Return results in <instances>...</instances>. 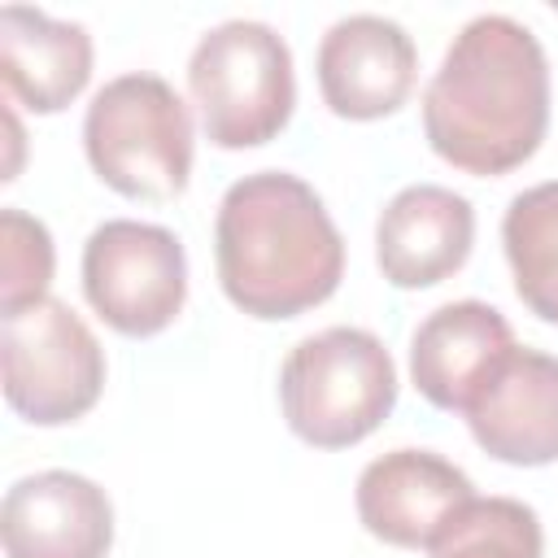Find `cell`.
<instances>
[{"instance_id":"obj_13","label":"cell","mask_w":558,"mask_h":558,"mask_svg":"<svg viewBox=\"0 0 558 558\" xmlns=\"http://www.w3.org/2000/svg\"><path fill=\"white\" fill-rule=\"evenodd\" d=\"M466 427L475 445L497 462H558V357L514 344V353L471 401Z\"/></svg>"},{"instance_id":"obj_14","label":"cell","mask_w":558,"mask_h":558,"mask_svg":"<svg viewBox=\"0 0 558 558\" xmlns=\"http://www.w3.org/2000/svg\"><path fill=\"white\" fill-rule=\"evenodd\" d=\"M0 78L31 113H61L92 78V35L83 22L31 4L0 9Z\"/></svg>"},{"instance_id":"obj_12","label":"cell","mask_w":558,"mask_h":558,"mask_svg":"<svg viewBox=\"0 0 558 558\" xmlns=\"http://www.w3.org/2000/svg\"><path fill=\"white\" fill-rule=\"evenodd\" d=\"M510 353H514V331L497 305L449 301L414 327L410 379L436 410L466 414Z\"/></svg>"},{"instance_id":"obj_1","label":"cell","mask_w":558,"mask_h":558,"mask_svg":"<svg viewBox=\"0 0 558 558\" xmlns=\"http://www.w3.org/2000/svg\"><path fill=\"white\" fill-rule=\"evenodd\" d=\"M549 131V61L541 39L506 17H471L423 92V135L462 174L519 170Z\"/></svg>"},{"instance_id":"obj_16","label":"cell","mask_w":558,"mask_h":558,"mask_svg":"<svg viewBox=\"0 0 558 558\" xmlns=\"http://www.w3.org/2000/svg\"><path fill=\"white\" fill-rule=\"evenodd\" d=\"M541 519L514 497H471L427 545L432 558H541Z\"/></svg>"},{"instance_id":"obj_7","label":"cell","mask_w":558,"mask_h":558,"mask_svg":"<svg viewBox=\"0 0 558 558\" xmlns=\"http://www.w3.org/2000/svg\"><path fill=\"white\" fill-rule=\"evenodd\" d=\"M83 292L118 336L166 331L187 301L183 240L140 218L100 222L83 244Z\"/></svg>"},{"instance_id":"obj_10","label":"cell","mask_w":558,"mask_h":558,"mask_svg":"<svg viewBox=\"0 0 558 558\" xmlns=\"http://www.w3.org/2000/svg\"><path fill=\"white\" fill-rule=\"evenodd\" d=\"M4 558H109V493L78 471H35L0 501Z\"/></svg>"},{"instance_id":"obj_17","label":"cell","mask_w":558,"mask_h":558,"mask_svg":"<svg viewBox=\"0 0 558 558\" xmlns=\"http://www.w3.org/2000/svg\"><path fill=\"white\" fill-rule=\"evenodd\" d=\"M52 266H57V248L48 227L26 209L4 205L0 209V314L44 301L52 283Z\"/></svg>"},{"instance_id":"obj_11","label":"cell","mask_w":558,"mask_h":558,"mask_svg":"<svg viewBox=\"0 0 558 558\" xmlns=\"http://www.w3.org/2000/svg\"><path fill=\"white\" fill-rule=\"evenodd\" d=\"M475 244V209L462 192L440 183L401 187L375 222V262L401 292L432 288L458 275Z\"/></svg>"},{"instance_id":"obj_3","label":"cell","mask_w":558,"mask_h":558,"mask_svg":"<svg viewBox=\"0 0 558 558\" xmlns=\"http://www.w3.org/2000/svg\"><path fill=\"white\" fill-rule=\"evenodd\" d=\"M279 405L292 436L305 445L349 449L397 405L392 353L366 327H323L283 357Z\"/></svg>"},{"instance_id":"obj_4","label":"cell","mask_w":558,"mask_h":558,"mask_svg":"<svg viewBox=\"0 0 558 558\" xmlns=\"http://www.w3.org/2000/svg\"><path fill=\"white\" fill-rule=\"evenodd\" d=\"M83 148L118 196L174 201L192 179V113L161 74L131 70L92 96Z\"/></svg>"},{"instance_id":"obj_2","label":"cell","mask_w":558,"mask_h":558,"mask_svg":"<svg viewBox=\"0 0 558 558\" xmlns=\"http://www.w3.org/2000/svg\"><path fill=\"white\" fill-rule=\"evenodd\" d=\"M218 283L248 318H296L344 279V240L323 196L288 170L235 179L214 218Z\"/></svg>"},{"instance_id":"obj_5","label":"cell","mask_w":558,"mask_h":558,"mask_svg":"<svg viewBox=\"0 0 558 558\" xmlns=\"http://www.w3.org/2000/svg\"><path fill=\"white\" fill-rule=\"evenodd\" d=\"M187 92L218 148H257L275 140L296 105L288 39L253 17L209 26L187 57Z\"/></svg>"},{"instance_id":"obj_15","label":"cell","mask_w":558,"mask_h":558,"mask_svg":"<svg viewBox=\"0 0 558 558\" xmlns=\"http://www.w3.org/2000/svg\"><path fill=\"white\" fill-rule=\"evenodd\" d=\"M501 248L519 301L558 327V179L532 183L510 196L501 218Z\"/></svg>"},{"instance_id":"obj_9","label":"cell","mask_w":558,"mask_h":558,"mask_svg":"<svg viewBox=\"0 0 558 558\" xmlns=\"http://www.w3.org/2000/svg\"><path fill=\"white\" fill-rule=\"evenodd\" d=\"M471 497V475L432 449H392L371 458L353 493L362 527L397 549H427Z\"/></svg>"},{"instance_id":"obj_8","label":"cell","mask_w":558,"mask_h":558,"mask_svg":"<svg viewBox=\"0 0 558 558\" xmlns=\"http://www.w3.org/2000/svg\"><path fill=\"white\" fill-rule=\"evenodd\" d=\"M318 92L336 118L375 122L397 113L418 78V52L401 22L384 13H349L318 39Z\"/></svg>"},{"instance_id":"obj_6","label":"cell","mask_w":558,"mask_h":558,"mask_svg":"<svg viewBox=\"0 0 558 558\" xmlns=\"http://www.w3.org/2000/svg\"><path fill=\"white\" fill-rule=\"evenodd\" d=\"M4 397L35 427L83 418L105 388V349L57 296L0 314Z\"/></svg>"}]
</instances>
